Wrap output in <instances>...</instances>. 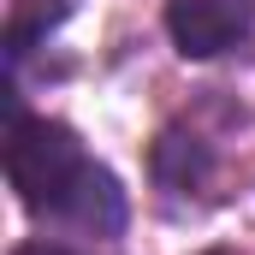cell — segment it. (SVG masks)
<instances>
[{
  "instance_id": "6da1fadb",
  "label": "cell",
  "mask_w": 255,
  "mask_h": 255,
  "mask_svg": "<svg viewBox=\"0 0 255 255\" xmlns=\"http://www.w3.org/2000/svg\"><path fill=\"white\" fill-rule=\"evenodd\" d=\"M6 184L30 220L65 226L77 238L113 244L130 226V196L119 184V172L101 166L83 148V136L65 119H48V113L12 107V119H6Z\"/></svg>"
},
{
  "instance_id": "7a4b0ae2",
  "label": "cell",
  "mask_w": 255,
  "mask_h": 255,
  "mask_svg": "<svg viewBox=\"0 0 255 255\" xmlns=\"http://www.w3.org/2000/svg\"><path fill=\"white\" fill-rule=\"evenodd\" d=\"M160 24L184 60H220L255 36V0H166Z\"/></svg>"
},
{
  "instance_id": "3957f363",
  "label": "cell",
  "mask_w": 255,
  "mask_h": 255,
  "mask_svg": "<svg viewBox=\"0 0 255 255\" xmlns=\"http://www.w3.org/2000/svg\"><path fill=\"white\" fill-rule=\"evenodd\" d=\"M148 178L166 196H196L214 178V142H202L184 125H166L154 136V148H148Z\"/></svg>"
},
{
  "instance_id": "277c9868",
  "label": "cell",
  "mask_w": 255,
  "mask_h": 255,
  "mask_svg": "<svg viewBox=\"0 0 255 255\" xmlns=\"http://www.w3.org/2000/svg\"><path fill=\"white\" fill-rule=\"evenodd\" d=\"M71 12H77V0H12V18H6V36H0L6 71L18 77V65L30 60L36 48H48V36L60 30Z\"/></svg>"
},
{
  "instance_id": "5b68a950",
  "label": "cell",
  "mask_w": 255,
  "mask_h": 255,
  "mask_svg": "<svg viewBox=\"0 0 255 255\" xmlns=\"http://www.w3.org/2000/svg\"><path fill=\"white\" fill-rule=\"evenodd\" d=\"M12 255H89V250H71V244H54V238H24Z\"/></svg>"
},
{
  "instance_id": "8992f818",
  "label": "cell",
  "mask_w": 255,
  "mask_h": 255,
  "mask_svg": "<svg viewBox=\"0 0 255 255\" xmlns=\"http://www.w3.org/2000/svg\"><path fill=\"white\" fill-rule=\"evenodd\" d=\"M202 255H232V250H202Z\"/></svg>"
}]
</instances>
